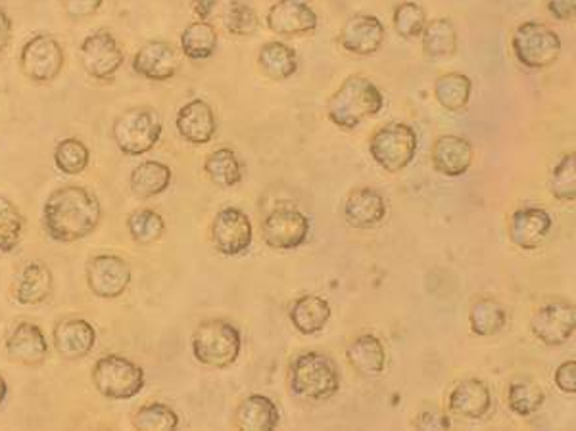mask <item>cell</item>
Masks as SVG:
<instances>
[{"label": "cell", "mask_w": 576, "mask_h": 431, "mask_svg": "<svg viewBox=\"0 0 576 431\" xmlns=\"http://www.w3.org/2000/svg\"><path fill=\"white\" fill-rule=\"evenodd\" d=\"M102 220V204L97 194L79 185H66L50 192L42 205V225L50 240L60 244L91 237Z\"/></svg>", "instance_id": "obj_1"}, {"label": "cell", "mask_w": 576, "mask_h": 431, "mask_svg": "<svg viewBox=\"0 0 576 431\" xmlns=\"http://www.w3.org/2000/svg\"><path fill=\"white\" fill-rule=\"evenodd\" d=\"M385 97L379 87L365 75H350L327 102V117L338 129L352 130L379 115Z\"/></svg>", "instance_id": "obj_2"}, {"label": "cell", "mask_w": 576, "mask_h": 431, "mask_svg": "<svg viewBox=\"0 0 576 431\" xmlns=\"http://www.w3.org/2000/svg\"><path fill=\"white\" fill-rule=\"evenodd\" d=\"M290 393L302 401H327L340 390L337 363L320 351L300 353L288 368Z\"/></svg>", "instance_id": "obj_3"}, {"label": "cell", "mask_w": 576, "mask_h": 431, "mask_svg": "<svg viewBox=\"0 0 576 431\" xmlns=\"http://www.w3.org/2000/svg\"><path fill=\"white\" fill-rule=\"evenodd\" d=\"M190 345L192 355L202 367L223 370L237 363L242 350V335L237 326L212 318L197 326Z\"/></svg>", "instance_id": "obj_4"}, {"label": "cell", "mask_w": 576, "mask_h": 431, "mask_svg": "<svg viewBox=\"0 0 576 431\" xmlns=\"http://www.w3.org/2000/svg\"><path fill=\"white\" fill-rule=\"evenodd\" d=\"M164 122L154 107L135 106L115 117L112 137L120 152L129 157L149 154L162 139Z\"/></svg>", "instance_id": "obj_5"}, {"label": "cell", "mask_w": 576, "mask_h": 431, "mask_svg": "<svg viewBox=\"0 0 576 431\" xmlns=\"http://www.w3.org/2000/svg\"><path fill=\"white\" fill-rule=\"evenodd\" d=\"M420 148L417 132L408 123L392 122L373 132L370 154L373 162L387 173H402L415 160Z\"/></svg>", "instance_id": "obj_6"}, {"label": "cell", "mask_w": 576, "mask_h": 431, "mask_svg": "<svg viewBox=\"0 0 576 431\" xmlns=\"http://www.w3.org/2000/svg\"><path fill=\"white\" fill-rule=\"evenodd\" d=\"M511 50L523 67L546 69L560 60L563 42L560 35L542 22H525L513 31Z\"/></svg>", "instance_id": "obj_7"}, {"label": "cell", "mask_w": 576, "mask_h": 431, "mask_svg": "<svg viewBox=\"0 0 576 431\" xmlns=\"http://www.w3.org/2000/svg\"><path fill=\"white\" fill-rule=\"evenodd\" d=\"M92 383L102 397L129 401L145 388V370L122 355H104L92 367Z\"/></svg>", "instance_id": "obj_8"}, {"label": "cell", "mask_w": 576, "mask_h": 431, "mask_svg": "<svg viewBox=\"0 0 576 431\" xmlns=\"http://www.w3.org/2000/svg\"><path fill=\"white\" fill-rule=\"evenodd\" d=\"M66 64V54L57 37L49 33H37L25 42L20 52V67L22 74L29 81L47 85L60 77Z\"/></svg>", "instance_id": "obj_9"}, {"label": "cell", "mask_w": 576, "mask_h": 431, "mask_svg": "<svg viewBox=\"0 0 576 431\" xmlns=\"http://www.w3.org/2000/svg\"><path fill=\"white\" fill-rule=\"evenodd\" d=\"M79 60L85 74L95 81H112L124 65L125 54L114 33L97 29L83 39Z\"/></svg>", "instance_id": "obj_10"}, {"label": "cell", "mask_w": 576, "mask_h": 431, "mask_svg": "<svg viewBox=\"0 0 576 431\" xmlns=\"http://www.w3.org/2000/svg\"><path fill=\"white\" fill-rule=\"evenodd\" d=\"M87 286L100 300L122 297L132 284L133 270L127 259L114 253H100L87 261Z\"/></svg>", "instance_id": "obj_11"}, {"label": "cell", "mask_w": 576, "mask_h": 431, "mask_svg": "<svg viewBox=\"0 0 576 431\" xmlns=\"http://www.w3.org/2000/svg\"><path fill=\"white\" fill-rule=\"evenodd\" d=\"M310 234V219L297 207H277L262 223V237L272 250L290 252L304 244Z\"/></svg>", "instance_id": "obj_12"}, {"label": "cell", "mask_w": 576, "mask_h": 431, "mask_svg": "<svg viewBox=\"0 0 576 431\" xmlns=\"http://www.w3.org/2000/svg\"><path fill=\"white\" fill-rule=\"evenodd\" d=\"M254 240V228L247 213L239 207H225L212 223V242L222 255L237 257L250 250Z\"/></svg>", "instance_id": "obj_13"}, {"label": "cell", "mask_w": 576, "mask_h": 431, "mask_svg": "<svg viewBox=\"0 0 576 431\" xmlns=\"http://www.w3.org/2000/svg\"><path fill=\"white\" fill-rule=\"evenodd\" d=\"M576 328V309L573 303L553 302L536 310L530 332L538 342L548 347H560L567 343Z\"/></svg>", "instance_id": "obj_14"}, {"label": "cell", "mask_w": 576, "mask_h": 431, "mask_svg": "<svg viewBox=\"0 0 576 431\" xmlns=\"http://www.w3.org/2000/svg\"><path fill=\"white\" fill-rule=\"evenodd\" d=\"M4 351L12 363L22 367L39 368L49 358V342L41 326L22 320L7 335Z\"/></svg>", "instance_id": "obj_15"}, {"label": "cell", "mask_w": 576, "mask_h": 431, "mask_svg": "<svg viewBox=\"0 0 576 431\" xmlns=\"http://www.w3.org/2000/svg\"><path fill=\"white\" fill-rule=\"evenodd\" d=\"M265 24L280 37H302L317 29L320 17L308 0H277L267 10Z\"/></svg>", "instance_id": "obj_16"}, {"label": "cell", "mask_w": 576, "mask_h": 431, "mask_svg": "<svg viewBox=\"0 0 576 431\" xmlns=\"http://www.w3.org/2000/svg\"><path fill=\"white\" fill-rule=\"evenodd\" d=\"M387 29L379 17L354 14L338 31V45L354 56H373L385 45Z\"/></svg>", "instance_id": "obj_17"}, {"label": "cell", "mask_w": 576, "mask_h": 431, "mask_svg": "<svg viewBox=\"0 0 576 431\" xmlns=\"http://www.w3.org/2000/svg\"><path fill=\"white\" fill-rule=\"evenodd\" d=\"M52 343L58 355L66 360L89 357L97 345V330L85 318H62L52 330Z\"/></svg>", "instance_id": "obj_18"}, {"label": "cell", "mask_w": 576, "mask_h": 431, "mask_svg": "<svg viewBox=\"0 0 576 431\" xmlns=\"http://www.w3.org/2000/svg\"><path fill=\"white\" fill-rule=\"evenodd\" d=\"M133 72L149 81H170L179 72V56L170 42H145L133 56Z\"/></svg>", "instance_id": "obj_19"}, {"label": "cell", "mask_w": 576, "mask_h": 431, "mask_svg": "<svg viewBox=\"0 0 576 431\" xmlns=\"http://www.w3.org/2000/svg\"><path fill=\"white\" fill-rule=\"evenodd\" d=\"M553 219L542 207H523L511 215L510 240L518 250L533 252L543 244V240L552 232Z\"/></svg>", "instance_id": "obj_20"}, {"label": "cell", "mask_w": 576, "mask_h": 431, "mask_svg": "<svg viewBox=\"0 0 576 431\" xmlns=\"http://www.w3.org/2000/svg\"><path fill=\"white\" fill-rule=\"evenodd\" d=\"M430 160L437 173L450 179H458L469 172L475 162V148L465 137L442 135L433 144Z\"/></svg>", "instance_id": "obj_21"}, {"label": "cell", "mask_w": 576, "mask_h": 431, "mask_svg": "<svg viewBox=\"0 0 576 431\" xmlns=\"http://www.w3.org/2000/svg\"><path fill=\"white\" fill-rule=\"evenodd\" d=\"M175 127L181 135V139L187 140L195 147H204L217 132V119H215L214 107L210 106L204 100L195 98L187 102L185 106L179 107L177 117H175Z\"/></svg>", "instance_id": "obj_22"}, {"label": "cell", "mask_w": 576, "mask_h": 431, "mask_svg": "<svg viewBox=\"0 0 576 431\" xmlns=\"http://www.w3.org/2000/svg\"><path fill=\"white\" fill-rule=\"evenodd\" d=\"M490 407H492L490 390L483 380H477V378L463 380L448 395V410L467 420L485 418L490 413Z\"/></svg>", "instance_id": "obj_23"}, {"label": "cell", "mask_w": 576, "mask_h": 431, "mask_svg": "<svg viewBox=\"0 0 576 431\" xmlns=\"http://www.w3.org/2000/svg\"><path fill=\"white\" fill-rule=\"evenodd\" d=\"M387 217V202L375 188H355L345 202V219L350 227H377Z\"/></svg>", "instance_id": "obj_24"}, {"label": "cell", "mask_w": 576, "mask_h": 431, "mask_svg": "<svg viewBox=\"0 0 576 431\" xmlns=\"http://www.w3.org/2000/svg\"><path fill=\"white\" fill-rule=\"evenodd\" d=\"M280 410L265 395H248L235 410V428L245 431H272L279 426Z\"/></svg>", "instance_id": "obj_25"}, {"label": "cell", "mask_w": 576, "mask_h": 431, "mask_svg": "<svg viewBox=\"0 0 576 431\" xmlns=\"http://www.w3.org/2000/svg\"><path fill=\"white\" fill-rule=\"evenodd\" d=\"M330 315L333 310L329 302L313 293L298 297L288 313L290 322L302 335L320 334L323 328L329 325Z\"/></svg>", "instance_id": "obj_26"}, {"label": "cell", "mask_w": 576, "mask_h": 431, "mask_svg": "<svg viewBox=\"0 0 576 431\" xmlns=\"http://www.w3.org/2000/svg\"><path fill=\"white\" fill-rule=\"evenodd\" d=\"M52 290H54L52 270L41 261H32L20 275L14 297L20 305H41L49 300Z\"/></svg>", "instance_id": "obj_27"}, {"label": "cell", "mask_w": 576, "mask_h": 431, "mask_svg": "<svg viewBox=\"0 0 576 431\" xmlns=\"http://www.w3.org/2000/svg\"><path fill=\"white\" fill-rule=\"evenodd\" d=\"M346 358L363 376H379L387 367V350L377 335L362 334L350 342Z\"/></svg>", "instance_id": "obj_28"}, {"label": "cell", "mask_w": 576, "mask_h": 431, "mask_svg": "<svg viewBox=\"0 0 576 431\" xmlns=\"http://www.w3.org/2000/svg\"><path fill=\"white\" fill-rule=\"evenodd\" d=\"M173 180L170 165L162 162H142L129 175V188L139 200H150L164 194Z\"/></svg>", "instance_id": "obj_29"}, {"label": "cell", "mask_w": 576, "mask_h": 431, "mask_svg": "<svg viewBox=\"0 0 576 431\" xmlns=\"http://www.w3.org/2000/svg\"><path fill=\"white\" fill-rule=\"evenodd\" d=\"M258 65L270 81H287L298 72L297 50L280 41L265 42L258 52Z\"/></svg>", "instance_id": "obj_30"}, {"label": "cell", "mask_w": 576, "mask_h": 431, "mask_svg": "<svg viewBox=\"0 0 576 431\" xmlns=\"http://www.w3.org/2000/svg\"><path fill=\"white\" fill-rule=\"evenodd\" d=\"M458 31L452 20L448 17H435L425 25V29L421 33V47L425 56L433 58V60H440V58H450L458 52Z\"/></svg>", "instance_id": "obj_31"}, {"label": "cell", "mask_w": 576, "mask_h": 431, "mask_svg": "<svg viewBox=\"0 0 576 431\" xmlns=\"http://www.w3.org/2000/svg\"><path fill=\"white\" fill-rule=\"evenodd\" d=\"M433 92H435L438 104L440 107H444L446 112L461 114L469 106L473 81L465 74L450 72V74L438 77Z\"/></svg>", "instance_id": "obj_32"}, {"label": "cell", "mask_w": 576, "mask_h": 431, "mask_svg": "<svg viewBox=\"0 0 576 431\" xmlns=\"http://www.w3.org/2000/svg\"><path fill=\"white\" fill-rule=\"evenodd\" d=\"M217 31L212 22H195L181 33V52L192 62H202L217 52Z\"/></svg>", "instance_id": "obj_33"}, {"label": "cell", "mask_w": 576, "mask_h": 431, "mask_svg": "<svg viewBox=\"0 0 576 431\" xmlns=\"http://www.w3.org/2000/svg\"><path fill=\"white\" fill-rule=\"evenodd\" d=\"M204 173L215 187L233 188L242 182V165L230 148H217L208 155Z\"/></svg>", "instance_id": "obj_34"}, {"label": "cell", "mask_w": 576, "mask_h": 431, "mask_svg": "<svg viewBox=\"0 0 576 431\" xmlns=\"http://www.w3.org/2000/svg\"><path fill=\"white\" fill-rule=\"evenodd\" d=\"M217 17L225 31L235 37H252L260 29V17L248 0H223Z\"/></svg>", "instance_id": "obj_35"}, {"label": "cell", "mask_w": 576, "mask_h": 431, "mask_svg": "<svg viewBox=\"0 0 576 431\" xmlns=\"http://www.w3.org/2000/svg\"><path fill=\"white\" fill-rule=\"evenodd\" d=\"M508 325V313L494 300H478L469 313L471 332L478 338H492L500 334Z\"/></svg>", "instance_id": "obj_36"}, {"label": "cell", "mask_w": 576, "mask_h": 431, "mask_svg": "<svg viewBox=\"0 0 576 431\" xmlns=\"http://www.w3.org/2000/svg\"><path fill=\"white\" fill-rule=\"evenodd\" d=\"M543 403H546V393L533 380L523 378V380H515V382L510 383L508 407L513 415L528 418V416L536 415L543 407Z\"/></svg>", "instance_id": "obj_37"}, {"label": "cell", "mask_w": 576, "mask_h": 431, "mask_svg": "<svg viewBox=\"0 0 576 431\" xmlns=\"http://www.w3.org/2000/svg\"><path fill=\"white\" fill-rule=\"evenodd\" d=\"M91 163V150L82 139L67 137L58 142L54 148V165L60 173L67 177L82 175Z\"/></svg>", "instance_id": "obj_38"}, {"label": "cell", "mask_w": 576, "mask_h": 431, "mask_svg": "<svg viewBox=\"0 0 576 431\" xmlns=\"http://www.w3.org/2000/svg\"><path fill=\"white\" fill-rule=\"evenodd\" d=\"M127 230L132 234L133 242L139 245H152L164 237L165 220L154 210H137L127 217Z\"/></svg>", "instance_id": "obj_39"}, {"label": "cell", "mask_w": 576, "mask_h": 431, "mask_svg": "<svg viewBox=\"0 0 576 431\" xmlns=\"http://www.w3.org/2000/svg\"><path fill=\"white\" fill-rule=\"evenodd\" d=\"M25 220L12 200L0 195V253H12L24 238Z\"/></svg>", "instance_id": "obj_40"}, {"label": "cell", "mask_w": 576, "mask_h": 431, "mask_svg": "<svg viewBox=\"0 0 576 431\" xmlns=\"http://www.w3.org/2000/svg\"><path fill=\"white\" fill-rule=\"evenodd\" d=\"M133 428L142 431L177 430L179 416L165 403H147L133 415Z\"/></svg>", "instance_id": "obj_41"}, {"label": "cell", "mask_w": 576, "mask_h": 431, "mask_svg": "<svg viewBox=\"0 0 576 431\" xmlns=\"http://www.w3.org/2000/svg\"><path fill=\"white\" fill-rule=\"evenodd\" d=\"M550 192L560 202H575L576 198V155L568 152L563 155L550 175Z\"/></svg>", "instance_id": "obj_42"}, {"label": "cell", "mask_w": 576, "mask_h": 431, "mask_svg": "<svg viewBox=\"0 0 576 431\" xmlns=\"http://www.w3.org/2000/svg\"><path fill=\"white\" fill-rule=\"evenodd\" d=\"M392 22L402 39L413 41V39H420L421 33L427 25V12L417 2H402L396 7Z\"/></svg>", "instance_id": "obj_43"}, {"label": "cell", "mask_w": 576, "mask_h": 431, "mask_svg": "<svg viewBox=\"0 0 576 431\" xmlns=\"http://www.w3.org/2000/svg\"><path fill=\"white\" fill-rule=\"evenodd\" d=\"M104 0H62V9L72 20H87L102 9Z\"/></svg>", "instance_id": "obj_44"}, {"label": "cell", "mask_w": 576, "mask_h": 431, "mask_svg": "<svg viewBox=\"0 0 576 431\" xmlns=\"http://www.w3.org/2000/svg\"><path fill=\"white\" fill-rule=\"evenodd\" d=\"M413 426L417 430H450V418L440 410H423L420 416L413 420Z\"/></svg>", "instance_id": "obj_45"}, {"label": "cell", "mask_w": 576, "mask_h": 431, "mask_svg": "<svg viewBox=\"0 0 576 431\" xmlns=\"http://www.w3.org/2000/svg\"><path fill=\"white\" fill-rule=\"evenodd\" d=\"M553 380H555V385L560 388L563 393L567 395H575L576 393V363L575 360H567L563 363L555 375H553Z\"/></svg>", "instance_id": "obj_46"}, {"label": "cell", "mask_w": 576, "mask_h": 431, "mask_svg": "<svg viewBox=\"0 0 576 431\" xmlns=\"http://www.w3.org/2000/svg\"><path fill=\"white\" fill-rule=\"evenodd\" d=\"M223 0H190V10L200 22H212L220 14Z\"/></svg>", "instance_id": "obj_47"}, {"label": "cell", "mask_w": 576, "mask_h": 431, "mask_svg": "<svg viewBox=\"0 0 576 431\" xmlns=\"http://www.w3.org/2000/svg\"><path fill=\"white\" fill-rule=\"evenodd\" d=\"M543 4L558 22H568L575 17L576 0H543Z\"/></svg>", "instance_id": "obj_48"}, {"label": "cell", "mask_w": 576, "mask_h": 431, "mask_svg": "<svg viewBox=\"0 0 576 431\" xmlns=\"http://www.w3.org/2000/svg\"><path fill=\"white\" fill-rule=\"evenodd\" d=\"M12 17L9 16V12L0 7V54L4 50L9 49L10 41H12Z\"/></svg>", "instance_id": "obj_49"}, {"label": "cell", "mask_w": 576, "mask_h": 431, "mask_svg": "<svg viewBox=\"0 0 576 431\" xmlns=\"http://www.w3.org/2000/svg\"><path fill=\"white\" fill-rule=\"evenodd\" d=\"M7 397H9V383H7V378L0 375V407L4 405Z\"/></svg>", "instance_id": "obj_50"}]
</instances>
